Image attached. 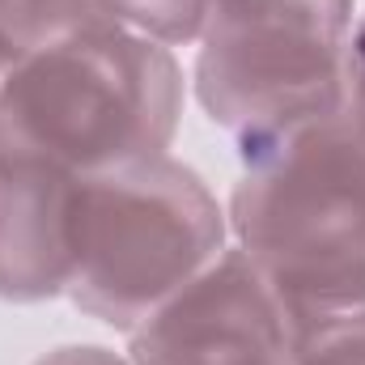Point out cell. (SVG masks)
<instances>
[{
    "label": "cell",
    "instance_id": "11",
    "mask_svg": "<svg viewBox=\"0 0 365 365\" xmlns=\"http://www.w3.org/2000/svg\"><path fill=\"white\" fill-rule=\"evenodd\" d=\"M34 365H132L128 353H115L106 344H60L51 353H43Z\"/></svg>",
    "mask_w": 365,
    "mask_h": 365
},
{
    "label": "cell",
    "instance_id": "7",
    "mask_svg": "<svg viewBox=\"0 0 365 365\" xmlns=\"http://www.w3.org/2000/svg\"><path fill=\"white\" fill-rule=\"evenodd\" d=\"M217 4L221 0H98V17L175 51L204 38Z\"/></svg>",
    "mask_w": 365,
    "mask_h": 365
},
{
    "label": "cell",
    "instance_id": "2",
    "mask_svg": "<svg viewBox=\"0 0 365 365\" xmlns=\"http://www.w3.org/2000/svg\"><path fill=\"white\" fill-rule=\"evenodd\" d=\"M182 119V68L170 47L106 17L30 47L0 90L9 145L73 175L166 158Z\"/></svg>",
    "mask_w": 365,
    "mask_h": 365
},
{
    "label": "cell",
    "instance_id": "3",
    "mask_svg": "<svg viewBox=\"0 0 365 365\" xmlns=\"http://www.w3.org/2000/svg\"><path fill=\"white\" fill-rule=\"evenodd\" d=\"M225 247V208L170 153L81 175L68 297L81 314L132 331Z\"/></svg>",
    "mask_w": 365,
    "mask_h": 365
},
{
    "label": "cell",
    "instance_id": "12",
    "mask_svg": "<svg viewBox=\"0 0 365 365\" xmlns=\"http://www.w3.org/2000/svg\"><path fill=\"white\" fill-rule=\"evenodd\" d=\"M17 56H21V51H17L9 38H0V90H4V77H9V68H13ZM0 140H4V132H0Z\"/></svg>",
    "mask_w": 365,
    "mask_h": 365
},
{
    "label": "cell",
    "instance_id": "10",
    "mask_svg": "<svg viewBox=\"0 0 365 365\" xmlns=\"http://www.w3.org/2000/svg\"><path fill=\"white\" fill-rule=\"evenodd\" d=\"M344 115L365 140V17L353 26V43H349V102H344Z\"/></svg>",
    "mask_w": 365,
    "mask_h": 365
},
{
    "label": "cell",
    "instance_id": "1",
    "mask_svg": "<svg viewBox=\"0 0 365 365\" xmlns=\"http://www.w3.org/2000/svg\"><path fill=\"white\" fill-rule=\"evenodd\" d=\"M234 247L268 280L289 336L365 319V140L349 115L242 145Z\"/></svg>",
    "mask_w": 365,
    "mask_h": 365
},
{
    "label": "cell",
    "instance_id": "5",
    "mask_svg": "<svg viewBox=\"0 0 365 365\" xmlns=\"http://www.w3.org/2000/svg\"><path fill=\"white\" fill-rule=\"evenodd\" d=\"M132 365H293L289 319L242 247H225L204 272L128 331Z\"/></svg>",
    "mask_w": 365,
    "mask_h": 365
},
{
    "label": "cell",
    "instance_id": "8",
    "mask_svg": "<svg viewBox=\"0 0 365 365\" xmlns=\"http://www.w3.org/2000/svg\"><path fill=\"white\" fill-rule=\"evenodd\" d=\"M98 17V0H0V38L17 51L43 47Z\"/></svg>",
    "mask_w": 365,
    "mask_h": 365
},
{
    "label": "cell",
    "instance_id": "6",
    "mask_svg": "<svg viewBox=\"0 0 365 365\" xmlns=\"http://www.w3.org/2000/svg\"><path fill=\"white\" fill-rule=\"evenodd\" d=\"M81 175L0 140V302L68 293Z\"/></svg>",
    "mask_w": 365,
    "mask_h": 365
},
{
    "label": "cell",
    "instance_id": "4",
    "mask_svg": "<svg viewBox=\"0 0 365 365\" xmlns=\"http://www.w3.org/2000/svg\"><path fill=\"white\" fill-rule=\"evenodd\" d=\"M357 0H221L195 56L204 115L242 145L344 115Z\"/></svg>",
    "mask_w": 365,
    "mask_h": 365
},
{
    "label": "cell",
    "instance_id": "9",
    "mask_svg": "<svg viewBox=\"0 0 365 365\" xmlns=\"http://www.w3.org/2000/svg\"><path fill=\"white\" fill-rule=\"evenodd\" d=\"M293 365H365V319L297 336Z\"/></svg>",
    "mask_w": 365,
    "mask_h": 365
}]
</instances>
